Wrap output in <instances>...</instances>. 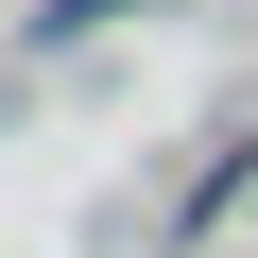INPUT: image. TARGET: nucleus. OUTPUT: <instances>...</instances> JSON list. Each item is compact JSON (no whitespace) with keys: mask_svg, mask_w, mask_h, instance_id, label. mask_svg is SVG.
Returning <instances> with one entry per match:
<instances>
[{"mask_svg":"<svg viewBox=\"0 0 258 258\" xmlns=\"http://www.w3.org/2000/svg\"><path fill=\"white\" fill-rule=\"evenodd\" d=\"M103 18H120V0H52V18H35V35H103Z\"/></svg>","mask_w":258,"mask_h":258,"instance_id":"nucleus-1","label":"nucleus"}]
</instances>
